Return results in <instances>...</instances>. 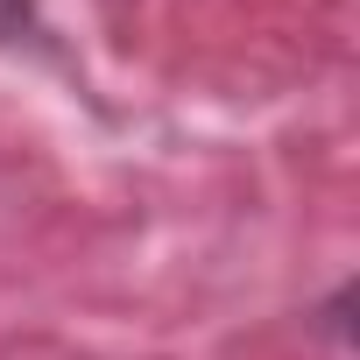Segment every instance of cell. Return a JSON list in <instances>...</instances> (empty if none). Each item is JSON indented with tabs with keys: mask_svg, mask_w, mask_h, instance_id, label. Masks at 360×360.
<instances>
[{
	"mask_svg": "<svg viewBox=\"0 0 360 360\" xmlns=\"http://www.w3.org/2000/svg\"><path fill=\"white\" fill-rule=\"evenodd\" d=\"M29 22H36V0H0V43H15Z\"/></svg>",
	"mask_w": 360,
	"mask_h": 360,
	"instance_id": "obj_1",
	"label": "cell"
}]
</instances>
